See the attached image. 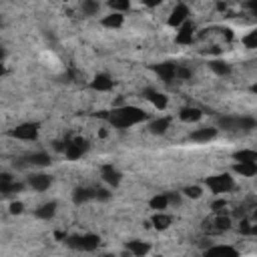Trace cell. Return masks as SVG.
<instances>
[{
    "label": "cell",
    "mask_w": 257,
    "mask_h": 257,
    "mask_svg": "<svg viewBox=\"0 0 257 257\" xmlns=\"http://www.w3.org/2000/svg\"><path fill=\"white\" fill-rule=\"evenodd\" d=\"M147 110H143L141 106H133V104H124V106H114L108 112V122L116 128H131L135 124H141L147 120Z\"/></svg>",
    "instance_id": "6da1fadb"
},
{
    "label": "cell",
    "mask_w": 257,
    "mask_h": 257,
    "mask_svg": "<svg viewBox=\"0 0 257 257\" xmlns=\"http://www.w3.org/2000/svg\"><path fill=\"white\" fill-rule=\"evenodd\" d=\"M207 187H209L211 193L223 195V193H229L235 187V181H233V177L229 173H219V175L207 177Z\"/></svg>",
    "instance_id": "7a4b0ae2"
},
{
    "label": "cell",
    "mask_w": 257,
    "mask_h": 257,
    "mask_svg": "<svg viewBox=\"0 0 257 257\" xmlns=\"http://www.w3.org/2000/svg\"><path fill=\"white\" fill-rule=\"evenodd\" d=\"M66 245L72 247V249H78V251H94V249L100 245V239H98V235L86 233V235L70 237V239L66 241Z\"/></svg>",
    "instance_id": "3957f363"
},
{
    "label": "cell",
    "mask_w": 257,
    "mask_h": 257,
    "mask_svg": "<svg viewBox=\"0 0 257 257\" xmlns=\"http://www.w3.org/2000/svg\"><path fill=\"white\" fill-rule=\"evenodd\" d=\"M38 122H22V124H18V126H14L12 131H10V135L14 137V139H18V141H26V143H30V141H36L38 139Z\"/></svg>",
    "instance_id": "277c9868"
},
{
    "label": "cell",
    "mask_w": 257,
    "mask_h": 257,
    "mask_svg": "<svg viewBox=\"0 0 257 257\" xmlns=\"http://www.w3.org/2000/svg\"><path fill=\"white\" fill-rule=\"evenodd\" d=\"M86 149H88L86 139L74 137V139H70L68 143H64V157L70 159V161H76V159H80V157L86 153Z\"/></svg>",
    "instance_id": "5b68a950"
},
{
    "label": "cell",
    "mask_w": 257,
    "mask_h": 257,
    "mask_svg": "<svg viewBox=\"0 0 257 257\" xmlns=\"http://www.w3.org/2000/svg\"><path fill=\"white\" fill-rule=\"evenodd\" d=\"M185 22H189V6L183 4V2H179V4H175L173 10L169 12L167 24H169L171 28H177V30H179Z\"/></svg>",
    "instance_id": "8992f818"
},
{
    "label": "cell",
    "mask_w": 257,
    "mask_h": 257,
    "mask_svg": "<svg viewBox=\"0 0 257 257\" xmlns=\"http://www.w3.org/2000/svg\"><path fill=\"white\" fill-rule=\"evenodd\" d=\"M203 257H239V251L233 247V245H225V243H219V245H211L203 251Z\"/></svg>",
    "instance_id": "52a82bcc"
},
{
    "label": "cell",
    "mask_w": 257,
    "mask_h": 257,
    "mask_svg": "<svg viewBox=\"0 0 257 257\" xmlns=\"http://www.w3.org/2000/svg\"><path fill=\"white\" fill-rule=\"evenodd\" d=\"M177 68H179V64H175V62H161V64L155 66L157 74H159L161 80H165V82H171V80L177 78Z\"/></svg>",
    "instance_id": "ba28073f"
},
{
    "label": "cell",
    "mask_w": 257,
    "mask_h": 257,
    "mask_svg": "<svg viewBox=\"0 0 257 257\" xmlns=\"http://www.w3.org/2000/svg\"><path fill=\"white\" fill-rule=\"evenodd\" d=\"M112 86H114L112 78H110L108 74H104V72L96 74V76L90 80V88H92V90H98V92H108Z\"/></svg>",
    "instance_id": "9c48e42d"
},
{
    "label": "cell",
    "mask_w": 257,
    "mask_h": 257,
    "mask_svg": "<svg viewBox=\"0 0 257 257\" xmlns=\"http://www.w3.org/2000/svg\"><path fill=\"white\" fill-rule=\"evenodd\" d=\"M28 185H30L34 191L42 193V191H46V189L52 185V179H50L48 175H44V173H36V175H30V177H28Z\"/></svg>",
    "instance_id": "30bf717a"
},
{
    "label": "cell",
    "mask_w": 257,
    "mask_h": 257,
    "mask_svg": "<svg viewBox=\"0 0 257 257\" xmlns=\"http://www.w3.org/2000/svg\"><path fill=\"white\" fill-rule=\"evenodd\" d=\"M126 251L133 257H145V255H149L151 245L145 243V241H141V239H131V241H126Z\"/></svg>",
    "instance_id": "8fae6325"
},
{
    "label": "cell",
    "mask_w": 257,
    "mask_h": 257,
    "mask_svg": "<svg viewBox=\"0 0 257 257\" xmlns=\"http://www.w3.org/2000/svg\"><path fill=\"white\" fill-rule=\"evenodd\" d=\"M193 38H195V24H191V22H185L177 30V36H175L177 44H191Z\"/></svg>",
    "instance_id": "7c38bea8"
},
{
    "label": "cell",
    "mask_w": 257,
    "mask_h": 257,
    "mask_svg": "<svg viewBox=\"0 0 257 257\" xmlns=\"http://www.w3.org/2000/svg\"><path fill=\"white\" fill-rule=\"evenodd\" d=\"M100 177H102V181H104L106 185H110V187H118V183H120V173H118L112 165H102V167H100Z\"/></svg>",
    "instance_id": "4fadbf2b"
},
{
    "label": "cell",
    "mask_w": 257,
    "mask_h": 257,
    "mask_svg": "<svg viewBox=\"0 0 257 257\" xmlns=\"http://www.w3.org/2000/svg\"><path fill=\"white\" fill-rule=\"evenodd\" d=\"M217 137V128L215 126H203V128H197L191 133V141L195 143H209Z\"/></svg>",
    "instance_id": "5bb4252c"
},
{
    "label": "cell",
    "mask_w": 257,
    "mask_h": 257,
    "mask_svg": "<svg viewBox=\"0 0 257 257\" xmlns=\"http://www.w3.org/2000/svg\"><path fill=\"white\" fill-rule=\"evenodd\" d=\"M145 98H147L157 110H165L167 104H169V98H167L163 92H157V90H145Z\"/></svg>",
    "instance_id": "9a60e30c"
},
{
    "label": "cell",
    "mask_w": 257,
    "mask_h": 257,
    "mask_svg": "<svg viewBox=\"0 0 257 257\" xmlns=\"http://www.w3.org/2000/svg\"><path fill=\"white\" fill-rule=\"evenodd\" d=\"M179 118L183 122H197V120L203 118V110L197 108V106H185V108L179 110Z\"/></svg>",
    "instance_id": "2e32d148"
},
{
    "label": "cell",
    "mask_w": 257,
    "mask_h": 257,
    "mask_svg": "<svg viewBox=\"0 0 257 257\" xmlns=\"http://www.w3.org/2000/svg\"><path fill=\"white\" fill-rule=\"evenodd\" d=\"M169 195L167 193H157L155 197L149 199V207L155 211V213H163L165 209H169Z\"/></svg>",
    "instance_id": "e0dca14e"
},
{
    "label": "cell",
    "mask_w": 257,
    "mask_h": 257,
    "mask_svg": "<svg viewBox=\"0 0 257 257\" xmlns=\"http://www.w3.org/2000/svg\"><path fill=\"white\" fill-rule=\"evenodd\" d=\"M100 24L104 28H120L124 24V14H118V12H110L106 16H102Z\"/></svg>",
    "instance_id": "ac0fdd59"
},
{
    "label": "cell",
    "mask_w": 257,
    "mask_h": 257,
    "mask_svg": "<svg viewBox=\"0 0 257 257\" xmlns=\"http://www.w3.org/2000/svg\"><path fill=\"white\" fill-rule=\"evenodd\" d=\"M235 163H253L257 165V151L255 149H241L237 153H233Z\"/></svg>",
    "instance_id": "d6986e66"
},
{
    "label": "cell",
    "mask_w": 257,
    "mask_h": 257,
    "mask_svg": "<svg viewBox=\"0 0 257 257\" xmlns=\"http://www.w3.org/2000/svg\"><path fill=\"white\" fill-rule=\"evenodd\" d=\"M233 173L241 175V177H255L257 175V165H253V163H235Z\"/></svg>",
    "instance_id": "ffe728a7"
},
{
    "label": "cell",
    "mask_w": 257,
    "mask_h": 257,
    "mask_svg": "<svg viewBox=\"0 0 257 257\" xmlns=\"http://www.w3.org/2000/svg\"><path fill=\"white\" fill-rule=\"evenodd\" d=\"M169 124H171V118H167V116H163V118H155V120L149 122V131H151L153 135H163V133H167Z\"/></svg>",
    "instance_id": "44dd1931"
},
{
    "label": "cell",
    "mask_w": 257,
    "mask_h": 257,
    "mask_svg": "<svg viewBox=\"0 0 257 257\" xmlns=\"http://www.w3.org/2000/svg\"><path fill=\"white\" fill-rule=\"evenodd\" d=\"M54 213H56V203H54V201L44 203V205H40V207L34 211V215H36L38 219H52Z\"/></svg>",
    "instance_id": "7402d4cb"
},
{
    "label": "cell",
    "mask_w": 257,
    "mask_h": 257,
    "mask_svg": "<svg viewBox=\"0 0 257 257\" xmlns=\"http://www.w3.org/2000/svg\"><path fill=\"white\" fill-rule=\"evenodd\" d=\"M171 221H173V219H171V215H167L165 211H163V213H155V215L151 217L153 227H155V229H161V231H163V229H167V227L171 225Z\"/></svg>",
    "instance_id": "603a6c76"
},
{
    "label": "cell",
    "mask_w": 257,
    "mask_h": 257,
    "mask_svg": "<svg viewBox=\"0 0 257 257\" xmlns=\"http://www.w3.org/2000/svg\"><path fill=\"white\" fill-rule=\"evenodd\" d=\"M209 68H211L217 76H227V74L231 72V66H229L225 60H219V58L211 60V62H209Z\"/></svg>",
    "instance_id": "cb8c5ba5"
},
{
    "label": "cell",
    "mask_w": 257,
    "mask_h": 257,
    "mask_svg": "<svg viewBox=\"0 0 257 257\" xmlns=\"http://www.w3.org/2000/svg\"><path fill=\"white\" fill-rule=\"evenodd\" d=\"M28 161H30V165L46 167V165H50V155H48V153H32V155L28 157Z\"/></svg>",
    "instance_id": "d4e9b609"
},
{
    "label": "cell",
    "mask_w": 257,
    "mask_h": 257,
    "mask_svg": "<svg viewBox=\"0 0 257 257\" xmlns=\"http://www.w3.org/2000/svg\"><path fill=\"white\" fill-rule=\"evenodd\" d=\"M241 44H243L245 48H249V50L257 48V28L249 30L247 34H243V38H241Z\"/></svg>",
    "instance_id": "484cf974"
},
{
    "label": "cell",
    "mask_w": 257,
    "mask_h": 257,
    "mask_svg": "<svg viewBox=\"0 0 257 257\" xmlns=\"http://www.w3.org/2000/svg\"><path fill=\"white\" fill-rule=\"evenodd\" d=\"M74 203L80 205V203H86L88 199H94V191H88V189H76L74 195H72Z\"/></svg>",
    "instance_id": "4316f807"
},
{
    "label": "cell",
    "mask_w": 257,
    "mask_h": 257,
    "mask_svg": "<svg viewBox=\"0 0 257 257\" xmlns=\"http://www.w3.org/2000/svg\"><path fill=\"white\" fill-rule=\"evenodd\" d=\"M80 10H82L86 16H94V14H98L100 6H98V2H94V0H84V2H80Z\"/></svg>",
    "instance_id": "83f0119b"
},
{
    "label": "cell",
    "mask_w": 257,
    "mask_h": 257,
    "mask_svg": "<svg viewBox=\"0 0 257 257\" xmlns=\"http://www.w3.org/2000/svg\"><path fill=\"white\" fill-rule=\"evenodd\" d=\"M108 6H110L112 12H118V14H124L126 10H131L128 0H112V2H108Z\"/></svg>",
    "instance_id": "f1b7e54d"
},
{
    "label": "cell",
    "mask_w": 257,
    "mask_h": 257,
    "mask_svg": "<svg viewBox=\"0 0 257 257\" xmlns=\"http://www.w3.org/2000/svg\"><path fill=\"white\" fill-rule=\"evenodd\" d=\"M183 193H185L189 199H199V197L203 195V189H201V187H197V185H191V187H185V189H183Z\"/></svg>",
    "instance_id": "f546056e"
},
{
    "label": "cell",
    "mask_w": 257,
    "mask_h": 257,
    "mask_svg": "<svg viewBox=\"0 0 257 257\" xmlns=\"http://www.w3.org/2000/svg\"><path fill=\"white\" fill-rule=\"evenodd\" d=\"M22 209H24V205H22L20 201L10 203V213H22Z\"/></svg>",
    "instance_id": "4dcf8cb0"
},
{
    "label": "cell",
    "mask_w": 257,
    "mask_h": 257,
    "mask_svg": "<svg viewBox=\"0 0 257 257\" xmlns=\"http://www.w3.org/2000/svg\"><path fill=\"white\" fill-rule=\"evenodd\" d=\"M247 8H249V10L253 12V16L257 18V0H253V2H249V4H247Z\"/></svg>",
    "instance_id": "1f68e13d"
},
{
    "label": "cell",
    "mask_w": 257,
    "mask_h": 257,
    "mask_svg": "<svg viewBox=\"0 0 257 257\" xmlns=\"http://www.w3.org/2000/svg\"><path fill=\"white\" fill-rule=\"evenodd\" d=\"M251 92H253V94H257V82H253V86H251Z\"/></svg>",
    "instance_id": "d6a6232c"
},
{
    "label": "cell",
    "mask_w": 257,
    "mask_h": 257,
    "mask_svg": "<svg viewBox=\"0 0 257 257\" xmlns=\"http://www.w3.org/2000/svg\"><path fill=\"white\" fill-rule=\"evenodd\" d=\"M251 233H255V235H257V225H253V227H251Z\"/></svg>",
    "instance_id": "836d02e7"
},
{
    "label": "cell",
    "mask_w": 257,
    "mask_h": 257,
    "mask_svg": "<svg viewBox=\"0 0 257 257\" xmlns=\"http://www.w3.org/2000/svg\"><path fill=\"white\" fill-rule=\"evenodd\" d=\"M253 217H255V219H257V209H255V213H253Z\"/></svg>",
    "instance_id": "e575fe53"
},
{
    "label": "cell",
    "mask_w": 257,
    "mask_h": 257,
    "mask_svg": "<svg viewBox=\"0 0 257 257\" xmlns=\"http://www.w3.org/2000/svg\"><path fill=\"white\" fill-rule=\"evenodd\" d=\"M157 257H161V255H157Z\"/></svg>",
    "instance_id": "d590c367"
}]
</instances>
